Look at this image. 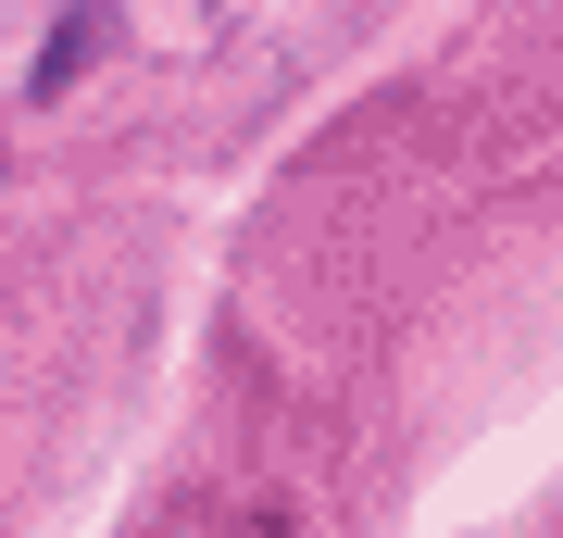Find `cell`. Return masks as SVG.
Wrapping results in <instances>:
<instances>
[{
	"instance_id": "6da1fadb",
	"label": "cell",
	"mask_w": 563,
	"mask_h": 538,
	"mask_svg": "<svg viewBox=\"0 0 563 538\" xmlns=\"http://www.w3.org/2000/svg\"><path fill=\"white\" fill-rule=\"evenodd\" d=\"M101 39H113V0H76V13H63V39L38 51V100H63L88 76V63H101Z\"/></svg>"
}]
</instances>
